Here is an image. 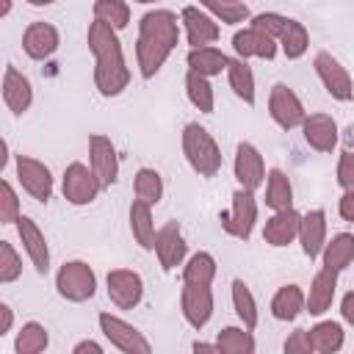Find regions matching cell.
Listing matches in <instances>:
<instances>
[{"mask_svg":"<svg viewBox=\"0 0 354 354\" xmlns=\"http://www.w3.org/2000/svg\"><path fill=\"white\" fill-rule=\"evenodd\" d=\"M94 19H100L105 25L122 30L130 22V8H127L124 0H97L94 3Z\"/></svg>","mask_w":354,"mask_h":354,"instance_id":"38","label":"cell"},{"mask_svg":"<svg viewBox=\"0 0 354 354\" xmlns=\"http://www.w3.org/2000/svg\"><path fill=\"white\" fill-rule=\"evenodd\" d=\"M315 72H318L324 88H326L335 100H343V102H346V100L354 97L351 77H348L346 66H343L335 55H329V53H318V55H315Z\"/></svg>","mask_w":354,"mask_h":354,"instance_id":"10","label":"cell"},{"mask_svg":"<svg viewBox=\"0 0 354 354\" xmlns=\"http://www.w3.org/2000/svg\"><path fill=\"white\" fill-rule=\"evenodd\" d=\"M0 194H3V199H0V221L3 224H11V221L19 218V202H17V194H14V188H11L8 180H3Z\"/></svg>","mask_w":354,"mask_h":354,"instance_id":"42","label":"cell"},{"mask_svg":"<svg viewBox=\"0 0 354 354\" xmlns=\"http://www.w3.org/2000/svg\"><path fill=\"white\" fill-rule=\"evenodd\" d=\"M232 47H235V53H238L241 58L257 55V58L271 61V58L277 55V39L268 36V33H263V30H257V28H252V25L243 28V30H238V33L232 36Z\"/></svg>","mask_w":354,"mask_h":354,"instance_id":"19","label":"cell"},{"mask_svg":"<svg viewBox=\"0 0 354 354\" xmlns=\"http://www.w3.org/2000/svg\"><path fill=\"white\" fill-rule=\"evenodd\" d=\"M183 25H185V33H188V44L191 47H207L210 41L218 39V25L213 22V17L202 14L194 6H185L183 8Z\"/></svg>","mask_w":354,"mask_h":354,"instance_id":"22","label":"cell"},{"mask_svg":"<svg viewBox=\"0 0 354 354\" xmlns=\"http://www.w3.org/2000/svg\"><path fill=\"white\" fill-rule=\"evenodd\" d=\"M183 152H185L191 169L196 174H202V177H213L221 169V149H218V144L196 122L185 124V130H183Z\"/></svg>","mask_w":354,"mask_h":354,"instance_id":"3","label":"cell"},{"mask_svg":"<svg viewBox=\"0 0 354 354\" xmlns=\"http://www.w3.org/2000/svg\"><path fill=\"white\" fill-rule=\"evenodd\" d=\"M180 41V28L177 17L166 8L149 11L138 22V41H136V58L141 77H152L169 58V53Z\"/></svg>","mask_w":354,"mask_h":354,"instance_id":"2","label":"cell"},{"mask_svg":"<svg viewBox=\"0 0 354 354\" xmlns=\"http://www.w3.org/2000/svg\"><path fill=\"white\" fill-rule=\"evenodd\" d=\"M86 351H91V354H102V346L94 343V340H80V343L75 346V354H86Z\"/></svg>","mask_w":354,"mask_h":354,"instance_id":"49","label":"cell"},{"mask_svg":"<svg viewBox=\"0 0 354 354\" xmlns=\"http://www.w3.org/2000/svg\"><path fill=\"white\" fill-rule=\"evenodd\" d=\"M88 50L94 53V83L102 97H116L130 83V69L116 39V28L94 19L88 25Z\"/></svg>","mask_w":354,"mask_h":354,"instance_id":"1","label":"cell"},{"mask_svg":"<svg viewBox=\"0 0 354 354\" xmlns=\"http://www.w3.org/2000/svg\"><path fill=\"white\" fill-rule=\"evenodd\" d=\"M227 55L221 53V50H216V47H191V53H188V69H194V72H199V75H205V77H210V75H221V69H227Z\"/></svg>","mask_w":354,"mask_h":354,"instance_id":"27","label":"cell"},{"mask_svg":"<svg viewBox=\"0 0 354 354\" xmlns=\"http://www.w3.org/2000/svg\"><path fill=\"white\" fill-rule=\"evenodd\" d=\"M3 100L14 113H25L30 108V100H33L30 80L22 72H17L14 66H6V72H3Z\"/></svg>","mask_w":354,"mask_h":354,"instance_id":"23","label":"cell"},{"mask_svg":"<svg viewBox=\"0 0 354 354\" xmlns=\"http://www.w3.org/2000/svg\"><path fill=\"white\" fill-rule=\"evenodd\" d=\"M11 321H14L11 307H8V304H0V335H6V332L11 329Z\"/></svg>","mask_w":354,"mask_h":354,"instance_id":"48","label":"cell"},{"mask_svg":"<svg viewBox=\"0 0 354 354\" xmlns=\"http://www.w3.org/2000/svg\"><path fill=\"white\" fill-rule=\"evenodd\" d=\"M268 113L271 119L282 127V130H293L296 124L304 122V108H301V100L296 97V91L285 83H277L271 88V97H268Z\"/></svg>","mask_w":354,"mask_h":354,"instance_id":"8","label":"cell"},{"mask_svg":"<svg viewBox=\"0 0 354 354\" xmlns=\"http://www.w3.org/2000/svg\"><path fill=\"white\" fill-rule=\"evenodd\" d=\"M266 205L274 210H285L293 205V188L290 180L285 177V171L271 169L268 171V185H266Z\"/></svg>","mask_w":354,"mask_h":354,"instance_id":"31","label":"cell"},{"mask_svg":"<svg viewBox=\"0 0 354 354\" xmlns=\"http://www.w3.org/2000/svg\"><path fill=\"white\" fill-rule=\"evenodd\" d=\"M304 304H307V299L299 285H282L271 299V315L277 321H293L304 310Z\"/></svg>","mask_w":354,"mask_h":354,"instance_id":"26","label":"cell"},{"mask_svg":"<svg viewBox=\"0 0 354 354\" xmlns=\"http://www.w3.org/2000/svg\"><path fill=\"white\" fill-rule=\"evenodd\" d=\"M216 348L224 354H252L254 351V337L238 326H224L216 337Z\"/></svg>","mask_w":354,"mask_h":354,"instance_id":"33","label":"cell"},{"mask_svg":"<svg viewBox=\"0 0 354 354\" xmlns=\"http://www.w3.org/2000/svg\"><path fill=\"white\" fill-rule=\"evenodd\" d=\"M194 351H218L216 348V343L210 346V343H194Z\"/></svg>","mask_w":354,"mask_h":354,"instance_id":"50","label":"cell"},{"mask_svg":"<svg viewBox=\"0 0 354 354\" xmlns=\"http://www.w3.org/2000/svg\"><path fill=\"white\" fill-rule=\"evenodd\" d=\"M301 130H304V141L313 149H318V152H332L335 144H337V124L326 113H310V116H304Z\"/></svg>","mask_w":354,"mask_h":354,"instance_id":"17","label":"cell"},{"mask_svg":"<svg viewBox=\"0 0 354 354\" xmlns=\"http://www.w3.org/2000/svg\"><path fill=\"white\" fill-rule=\"evenodd\" d=\"M22 274V263L8 241H0V282H14Z\"/></svg>","mask_w":354,"mask_h":354,"instance_id":"41","label":"cell"},{"mask_svg":"<svg viewBox=\"0 0 354 354\" xmlns=\"http://www.w3.org/2000/svg\"><path fill=\"white\" fill-rule=\"evenodd\" d=\"M232 304H235V313L243 321V326L254 329L257 326V304H254V296H252V290L246 288L243 279L232 282Z\"/></svg>","mask_w":354,"mask_h":354,"instance_id":"35","label":"cell"},{"mask_svg":"<svg viewBox=\"0 0 354 354\" xmlns=\"http://www.w3.org/2000/svg\"><path fill=\"white\" fill-rule=\"evenodd\" d=\"M227 75H230L232 91H235L246 105H252V102H254V75H252V66L238 55V58H230V61H227Z\"/></svg>","mask_w":354,"mask_h":354,"instance_id":"28","label":"cell"},{"mask_svg":"<svg viewBox=\"0 0 354 354\" xmlns=\"http://www.w3.org/2000/svg\"><path fill=\"white\" fill-rule=\"evenodd\" d=\"M299 241H301V252L313 260L321 254V249L326 246V213L324 210H310L301 216L299 224Z\"/></svg>","mask_w":354,"mask_h":354,"instance_id":"21","label":"cell"},{"mask_svg":"<svg viewBox=\"0 0 354 354\" xmlns=\"http://www.w3.org/2000/svg\"><path fill=\"white\" fill-rule=\"evenodd\" d=\"M17 177H19L22 188H25L33 199L47 202V199L53 196V174H50V169H47L41 160L28 158V155H19V158H17Z\"/></svg>","mask_w":354,"mask_h":354,"instance_id":"11","label":"cell"},{"mask_svg":"<svg viewBox=\"0 0 354 354\" xmlns=\"http://www.w3.org/2000/svg\"><path fill=\"white\" fill-rule=\"evenodd\" d=\"M285 351L288 354H310L313 351V343H310V335H307V329H296L288 340H285Z\"/></svg>","mask_w":354,"mask_h":354,"instance_id":"45","label":"cell"},{"mask_svg":"<svg viewBox=\"0 0 354 354\" xmlns=\"http://www.w3.org/2000/svg\"><path fill=\"white\" fill-rule=\"evenodd\" d=\"M216 277V260L207 252H196L183 271V282H196V285H210Z\"/></svg>","mask_w":354,"mask_h":354,"instance_id":"37","label":"cell"},{"mask_svg":"<svg viewBox=\"0 0 354 354\" xmlns=\"http://www.w3.org/2000/svg\"><path fill=\"white\" fill-rule=\"evenodd\" d=\"M17 230H19L22 246H25V252H28L33 268H36L39 274H47V268H50V249H47L44 235H41L39 227L33 224V218L19 216V218H17Z\"/></svg>","mask_w":354,"mask_h":354,"instance_id":"18","label":"cell"},{"mask_svg":"<svg viewBox=\"0 0 354 354\" xmlns=\"http://www.w3.org/2000/svg\"><path fill=\"white\" fill-rule=\"evenodd\" d=\"M8 8H11V0H3V17L8 14Z\"/></svg>","mask_w":354,"mask_h":354,"instance_id":"52","label":"cell"},{"mask_svg":"<svg viewBox=\"0 0 354 354\" xmlns=\"http://www.w3.org/2000/svg\"><path fill=\"white\" fill-rule=\"evenodd\" d=\"M100 326H102V335L111 340V346H116L119 351L124 354H149V340L136 329L130 326L127 321L111 315V313H102L100 315Z\"/></svg>","mask_w":354,"mask_h":354,"instance_id":"7","label":"cell"},{"mask_svg":"<svg viewBox=\"0 0 354 354\" xmlns=\"http://www.w3.org/2000/svg\"><path fill=\"white\" fill-rule=\"evenodd\" d=\"M310 343H313V351H321V354H335L343 348V326L335 324V321H321L315 324L310 332Z\"/></svg>","mask_w":354,"mask_h":354,"instance_id":"29","label":"cell"},{"mask_svg":"<svg viewBox=\"0 0 354 354\" xmlns=\"http://www.w3.org/2000/svg\"><path fill=\"white\" fill-rule=\"evenodd\" d=\"M108 296L119 310H133L144 296V282L136 271L113 268L108 271Z\"/></svg>","mask_w":354,"mask_h":354,"instance_id":"12","label":"cell"},{"mask_svg":"<svg viewBox=\"0 0 354 354\" xmlns=\"http://www.w3.org/2000/svg\"><path fill=\"white\" fill-rule=\"evenodd\" d=\"M340 216L354 224V191H346V194L340 196Z\"/></svg>","mask_w":354,"mask_h":354,"instance_id":"46","label":"cell"},{"mask_svg":"<svg viewBox=\"0 0 354 354\" xmlns=\"http://www.w3.org/2000/svg\"><path fill=\"white\" fill-rule=\"evenodd\" d=\"M102 183L86 163H69L64 171V199L72 205H88L97 199Z\"/></svg>","mask_w":354,"mask_h":354,"instance_id":"6","label":"cell"},{"mask_svg":"<svg viewBox=\"0 0 354 354\" xmlns=\"http://www.w3.org/2000/svg\"><path fill=\"white\" fill-rule=\"evenodd\" d=\"M28 3H30V6H50L53 0H28Z\"/></svg>","mask_w":354,"mask_h":354,"instance_id":"51","label":"cell"},{"mask_svg":"<svg viewBox=\"0 0 354 354\" xmlns=\"http://www.w3.org/2000/svg\"><path fill=\"white\" fill-rule=\"evenodd\" d=\"M22 50L33 61H44L58 50V30L50 22H30L22 33Z\"/></svg>","mask_w":354,"mask_h":354,"instance_id":"15","label":"cell"},{"mask_svg":"<svg viewBox=\"0 0 354 354\" xmlns=\"http://www.w3.org/2000/svg\"><path fill=\"white\" fill-rule=\"evenodd\" d=\"M279 44H282V53L285 58H301L307 53V44H310V36H307V28L296 19H288L282 36H279Z\"/></svg>","mask_w":354,"mask_h":354,"instance_id":"34","label":"cell"},{"mask_svg":"<svg viewBox=\"0 0 354 354\" xmlns=\"http://www.w3.org/2000/svg\"><path fill=\"white\" fill-rule=\"evenodd\" d=\"M136 3H155V0H136Z\"/></svg>","mask_w":354,"mask_h":354,"instance_id":"53","label":"cell"},{"mask_svg":"<svg viewBox=\"0 0 354 354\" xmlns=\"http://www.w3.org/2000/svg\"><path fill=\"white\" fill-rule=\"evenodd\" d=\"M55 288L58 293L66 299V301H86L94 296L97 290V277L91 271L88 263L83 260H69L58 268V277H55Z\"/></svg>","mask_w":354,"mask_h":354,"instance_id":"4","label":"cell"},{"mask_svg":"<svg viewBox=\"0 0 354 354\" xmlns=\"http://www.w3.org/2000/svg\"><path fill=\"white\" fill-rule=\"evenodd\" d=\"M254 221H257V202H254L249 188H238L232 194V210L221 216V227L230 235H235L241 241H249V235L254 230Z\"/></svg>","mask_w":354,"mask_h":354,"instance_id":"5","label":"cell"},{"mask_svg":"<svg viewBox=\"0 0 354 354\" xmlns=\"http://www.w3.org/2000/svg\"><path fill=\"white\" fill-rule=\"evenodd\" d=\"M299 224H301V216H299L293 207L277 210V213L266 221L263 238H266V243H271V246H288V243L299 235Z\"/></svg>","mask_w":354,"mask_h":354,"instance_id":"20","label":"cell"},{"mask_svg":"<svg viewBox=\"0 0 354 354\" xmlns=\"http://www.w3.org/2000/svg\"><path fill=\"white\" fill-rule=\"evenodd\" d=\"M335 288H337V271L332 268H321L315 277H313V285H310V296H307V313L310 315H321L329 310L332 299H335Z\"/></svg>","mask_w":354,"mask_h":354,"instance_id":"24","label":"cell"},{"mask_svg":"<svg viewBox=\"0 0 354 354\" xmlns=\"http://www.w3.org/2000/svg\"><path fill=\"white\" fill-rule=\"evenodd\" d=\"M205 8H210L221 22L227 25H238L249 17V6L241 3V0H199Z\"/></svg>","mask_w":354,"mask_h":354,"instance_id":"40","label":"cell"},{"mask_svg":"<svg viewBox=\"0 0 354 354\" xmlns=\"http://www.w3.org/2000/svg\"><path fill=\"white\" fill-rule=\"evenodd\" d=\"M340 313H343V318L354 326V290L343 296V301H340Z\"/></svg>","mask_w":354,"mask_h":354,"instance_id":"47","label":"cell"},{"mask_svg":"<svg viewBox=\"0 0 354 354\" xmlns=\"http://www.w3.org/2000/svg\"><path fill=\"white\" fill-rule=\"evenodd\" d=\"M235 177H238L241 188H249V191L260 188L263 180H266L263 158H260V152H257L252 144H246V141H241L238 149H235Z\"/></svg>","mask_w":354,"mask_h":354,"instance_id":"14","label":"cell"},{"mask_svg":"<svg viewBox=\"0 0 354 354\" xmlns=\"http://www.w3.org/2000/svg\"><path fill=\"white\" fill-rule=\"evenodd\" d=\"M88 155H91V169H94V174L100 177L102 188H105V185H113L116 177H119V155H116L111 138L94 133V136L88 138Z\"/></svg>","mask_w":354,"mask_h":354,"instance_id":"13","label":"cell"},{"mask_svg":"<svg viewBox=\"0 0 354 354\" xmlns=\"http://www.w3.org/2000/svg\"><path fill=\"white\" fill-rule=\"evenodd\" d=\"M185 241H183V232H180V227L174 224V221H169L166 227H160L158 232H155V252H158V260H160V266L166 268V271H171V268H177L180 263H183V257H185Z\"/></svg>","mask_w":354,"mask_h":354,"instance_id":"16","label":"cell"},{"mask_svg":"<svg viewBox=\"0 0 354 354\" xmlns=\"http://www.w3.org/2000/svg\"><path fill=\"white\" fill-rule=\"evenodd\" d=\"M47 343H50L47 329H44L41 324H36V321H28V324L19 329L14 348H17V354H39V351L47 348Z\"/></svg>","mask_w":354,"mask_h":354,"instance_id":"36","label":"cell"},{"mask_svg":"<svg viewBox=\"0 0 354 354\" xmlns=\"http://www.w3.org/2000/svg\"><path fill=\"white\" fill-rule=\"evenodd\" d=\"M180 307L185 321L194 329H202L210 315H213V293L210 285H196V282H183V293H180Z\"/></svg>","mask_w":354,"mask_h":354,"instance_id":"9","label":"cell"},{"mask_svg":"<svg viewBox=\"0 0 354 354\" xmlns=\"http://www.w3.org/2000/svg\"><path fill=\"white\" fill-rule=\"evenodd\" d=\"M285 25H288V17H279V14H257V17L252 19V28H257V30L274 36V39L282 36Z\"/></svg>","mask_w":354,"mask_h":354,"instance_id":"43","label":"cell"},{"mask_svg":"<svg viewBox=\"0 0 354 354\" xmlns=\"http://www.w3.org/2000/svg\"><path fill=\"white\" fill-rule=\"evenodd\" d=\"M337 183L346 191H354V152H343L337 163Z\"/></svg>","mask_w":354,"mask_h":354,"instance_id":"44","label":"cell"},{"mask_svg":"<svg viewBox=\"0 0 354 354\" xmlns=\"http://www.w3.org/2000/svg\"><path fill=\"white\" fill-rule=\"evenodd\" d=\"M185 91H188V100L194 102V108H199L202 113H213V88L207 83L205 75L188 69L185 75Z\"/></svg>","mask_w":354,"mask_h":354,"instance_id":"32","label":"cell"},{"mask_svg":"<svg viewBox=\"0 0 354 354\" xmlns=\"http://www.w3.org/2000/svg\"><path fill=\"white\" fill-rule=\"evenodd\" d=\"M133 188H136V199H144L149 205H155L163 196V180H160V174L155 169H147V166L136 171Z\"/></svg>","mask_w":354,"mask_h":354,"instance_id":"39","label":"cell"},{"mask_svg":"<svg viewBox=\"0 0 354 354\" xmlns=\"http://www.w3.org/2000/svg\"><path fill=\"white\" fill-rule=\"evenodd\" d=\"M354 260V235L340 232L335 235L326 246H324V266L332 271H343L348 268V263Z\"/></svg>","mask_w":354,"mask_h":354,"instance_id":"30","label":"cell"},{"mask_svg":"<svg viewBox=\"0 0 354 354\" xmlns=\"http://www.w3.org/2000/svg\"><path fill=\"white\" fill-rule=\"evenodd\" d=\"M152 205L144 199H136L130 205V230L141 249H155V224H152Z\"/></svg>","mask_w":354,"mask_h":354,"instance_id":"25","label":"cell"}]
</instances>
